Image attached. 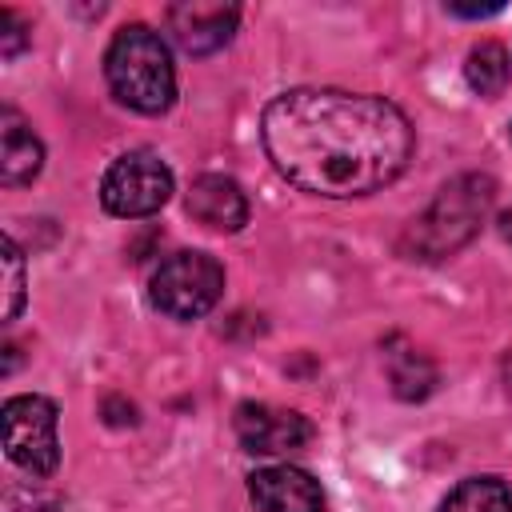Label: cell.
Segmentation results:
<instances>
[{"mask_svg":"<svg viewBox=\"0 0 512 512\" xmlns=\"http://www.w3.org/2000/svg\"><path fill=\"white\" fill-rule=\"evenodd\" d=\"M168 196H172V172L148 148L116 156L100 180V204L124 220H140V216L160 212L168 204Z\"/></svg>","mask_w":512,"mask_h":512,"instance_id":"obj_5","label":"cell"},{"mask_svg":"<svg viewBox=\"0 0 512 512\" xmlns=\"http://www.w3.org/2000/svg\"><path fill=\"white\" fill-rule=\"evenodd\" d=\"M188 212L212 232H240L248 224V200L228 176H200L188 188Z\"/></svg>","mask_w":512,"mask_h":512,"instance_id":"obj_11","label":"cell"},{"mask_svg":"<svg viewBox=\"0 0 512 512\" xmlns=\"http://www.w3.org/2000/svg\"><path fill=\"white\" fill-rule=\"evenodd\" d=\"M24 44H28V24L12 8H4L0 12V56L12 60V56H20Z\"/></svg>","mask_w":512,"mask_h":512,"instance_id":"obj_16","label":"cell"},{"mask_svg":"<svg viewBox=\"0 0 512 512\" xmlns=\"http://www.w3.org/2000/svg\"><path fill=\"white\" fill-rule=\"evenodd\" d=\"M464 76H468L472 92H480V96H500V92L508 88V76H512V60H508L504 44L480 40V44L468 52V60H464Z\"/></svg>","mask_w":512,"mask_h":512,"instance_id":"obj_14","label":"cell"},{"mask_svg":"<svg viewBox=\"0 0 512 512\" xmlns=\"http://www.w3.org/2000/svg\"><path fill=\"white\" fill-rule=\"evenodd\" d=\"M40 168H44V144L16 108H0V184L4 188L32 184Z\"/></svg>","mask_w":512,"mask_h":512,"instance_id":"obj_10","label":"cell"},{"mask_svg":"<svg viewBox=\"0 0 512 512\" xmlns=\"http://www.w3.org/2000/svg\"><path fill=\"white\" fill-rule=\"evenodd\" d=\"M248 496L256 512H324L320 484L292 464H272L248 476Z\"/></svg>","mask_w":512,"mask_h":512,"instance_id":"obj_9","label":"cell"},{"mask_svg":"<svg viewBox=\"0 0 512 512\" xmlns=\"http://www.w3.org/2000/svg\"><path fill=\"white\" fill-rule=\"evenodd\" d=\"M240 24V8L236 4H204V0H184L168 8V32L172 40L192 52V56H208L220 52L232 32Z\"/></svg>","mask_w":512,"mask_h":512,"instance_id":"obj_8","label":"cell"},{"mask_svg":"<svg viewBox=\"0 0 512 512\" xmlns=\"http://www.w3.org/2000/svg\"><path fill=\"white\" fill-rule=\"evenodd\" d=\"M492 196H496V184L484 172H464V176L448 180L440 188V196L424 208V216H416L408 224V232L400 236V252L408 260L452 256L480 232V224L492 208Z\"/></svg>","mask_w":512,"mask_h":512,"instance_id":"obj_3","label":"cell"},{"mask_svg":"<svg viewBox=\"0 0 512 512\" xmlns=\"http://www.w3.org/2000/svg\"><path fill=\"white\" fill-rule=\"evenodd\" d=\"M388 376H392V392L400 400H424L436 388V368L424 352L400 344L388 352Z\"/></svg>","mask_w":512,"mask_h":512,"instance_id":"obj_13","label":"cell"},{"mask_svg":"<svg viewBox=\"0 0 512 512\" xmlns=\"http://www.w3.org/2000/svg\"><path fill=\"white\" fill-rule=\"evenodd\" d=\"M236 440L244 444V452H256V456H292L312 440V424L292 408L240 404Z\"/></svg>","mask_w":512,"mask_h":512,"instance_id":"obj_7","label":"cell"},{"mask_svg":"<svg viewBox=\"0 0 512 512\" xmlns=\"http://www.w3.org/2000/svg\"><path fill=\"white\" fill-rule=\"evenodd\" d=\"M0 264H4V320H16L24 308V252L12 236L0 240Z\"/></svg>","mask_w":512,"mask_h":512,"instance_id":"obj_15","label":"cell"},{"mask_svg":"<svg viewBox=\"0 0 512 512\" xmlns=\"http://www.w3.org/2000/svg\"><path fill=\"white\" fill-rule=\"evenodd\" d=\"M260 140L288 184L332 200L392 184L416 152L412 124L392 100L340 88L280 92L264 108Z\"/></svg>","mask_w":512,"mask_h":512,"instance_id":"obj_1","label":"cell"},{"mask_svg":"<svg viewBox=\"0 0 512 512\" xmlns=\"http://www.w3.org/2000/svg\"><path fill=\"white\" fill-rule=\"evenodd\" d=\"M500 236H504V240H512V212H504V216H500Z\"/></svg>","mask_w":512,"mask_h":512,"instance_id":"obj_17","label":"cell"},{"mask_svg":"<svg viewBox=\"0 0 512 512\" xmlns=\"http://www.w3.org/2000/svg\"><path fill=\"white\" fill-rule=\"evenodd\" d=\"M440 512H512V488L496 476H472L444 496Z\"/></svg>","mask_w":512,"mask_h":512,"instance_id":"obj_12","label":"cell"},{"mask_svg":"<svg viewBox=\"0 0 512 512\" xmlns=\"http://www.w3.org/2000/svg\"><path fill=\"white\" fill-rule=\"evenodd\" d=\"M4 452L16 468L48 476L60 464L56 404L48 396H12L4 404Z\"/></svg>","mask_w":512,"mask_h":512,"instance_id":"obj_6","label":"cell"},{"mask_svg":"<svg viewBox=\"0 0 512 512\" xmlns=\"http://www.w3.org/2000/svg\"><path fill=\"white\" fill-rule=\"evenodd\" d=\"M152 304L172 320H196L216 308L224 268L208 252H176L152 272Z\"/></svg>","mask_w":512,"mask_h":512,"instance_id":"obj_4","label":"cell"},{"mask_svg":"<svg viewBox=\"0 0 512 512\" xmlns=\"http://www.w3.org/2000/svg\"><path fill=\"white\" fill-rule=\"evenodd\" d=\"M508 380H512V368H508Z\"/></svg>","mask_w":512,"mask_h":512,"instance_id":"obj_18","label":"cell"},{"mask_svg":"<svg viewBox=\"0 0 512 512\" xmlns=\"http://www.w3.org/2000/svg\"><path fill=\"white\" fill-rule=\"evenodd\" d=\"M104 76L112 96L144 116H160L176 100V68L168 44L148 24H128L112 36L104 52Z\"/></svg>","mask_w":512,"mask_h":512,"instance_id":"obj_2","label":"cell"}]
</instances>
